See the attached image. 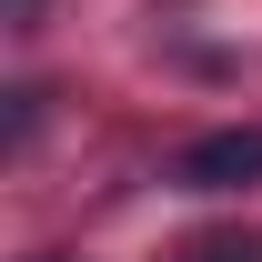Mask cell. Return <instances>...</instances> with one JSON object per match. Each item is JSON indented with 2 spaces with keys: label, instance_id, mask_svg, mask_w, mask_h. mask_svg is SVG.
Here are the masks:
<instances>
[{
  "label": "cell",
  "instance_id": "cell-1",
  "mask_svg": "<svg viewBox=\"0 0 262 262\" xmlns=\"http://www.w3.org/2000/svg\"><path fill=\"white\" fill-rule=\"evenodd\" d=\"M182 182H192V192H242V182H262V131H212V141H192V151H182Z\"/></svg>",
  "mask_w": 262,
  "mask_h": 262
},
{
  "label": "cell",
  "instance_id": "cell-2",
  "mask_svg": "<svg viewBox=\"0 0 262 262\" xmlns=\"http://www.w3.org/2000/svg\"><path fill=\"white\" fill-rule=\"evenodd\" d=\"M171 262H262V232H192Z\"/></svg>",
  "mask_w": 262,
  "mask_h": 262
},
{
  "label": "cell",
  "instance_id": "cell-3",
  "mask_svg": "<svg viewBox=\"0 0 262 262\" xmlns=\"http://www.w3.org/2000/svg\"><path fill=\"white\" fill-rule=\"evenodd\" d=\"M10 31H40V0H10Z\"/></svg>",
  "mask_w": 262,
  "mask_h": 262
},
{
  "label": "cell",
  "instance_id": "cell-4",
  "mask_svg": "<svg viewBox=\"0 0 262 262\" xmlns=\"http://www.w3.org/2000/svg\"><path fill=\"white\" fill-rule=\"evenodd\" d=\"M31 262H71V252H31Z\"/></svg>",
  "mask_w": 262,
  "mask_h": 262
}]
</instances>
